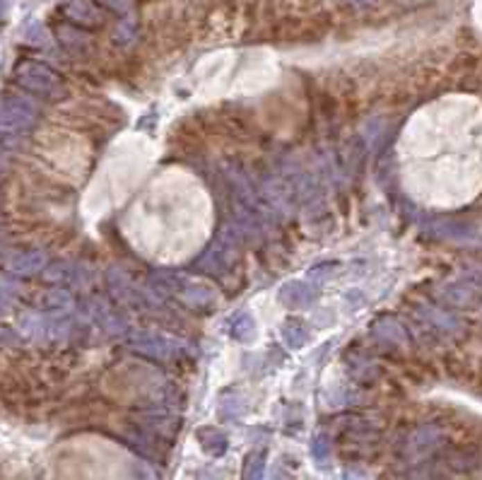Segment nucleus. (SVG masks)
I'll return each instance as SVG.
<instances>
[{"label": "nucleus", "mask_w": 482, "mask_h": 480, "mask_svg": "<svg viewBox=\"0 0 482 480\" xmlns=\"http://www.w3.org/2000/svg\"><path fill=\"white\" fill-rule=\"evenodd\" d=\"M68 15L80 22H99V10L94 8L89 0H70L68 3Z\"/></svg>", "instance_id": "f257e3e1"}, {"label": "nucleus", "mask_w": 482, "mask_h": 480, "mask_svg": "<svg viewBox=\"0 0 482 480\" xmlns=\"http://www.w3.org/2000/svg\"><path fill=\"white\" fill-rule=\"evenodd\" d=\"M359 3H367V0H359Z\"/></svg>", "instance_id": "f03ea898"}]
</instances>
